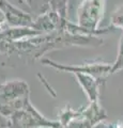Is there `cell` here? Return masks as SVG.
Returning a JSON list of instances; mask_svg holds the SVG:
<instances>
[{
  "mask_svg": "<svg viewBox=\"0 0 123 128\" xmlns=\"http://www.w3.org/2000/svg\"><path fill=\"white\" fill-rule=\"evenodd\" d=\"M104 0H82L78 9V22L82 27L92 28L97 24Z\"/></svg>",
  "mask_w": 123,
  "mask_h": 128,
  "instance_id": "cell-1",
  "label": "cell"
},
{
  "mask_svg": "<svg viewBox=\"0 0 123 128\" xmlns=\"http://www.w3.org/2000/svg\"><path fill=\"white\" fill-rule=\"evenodd\" d=\"M0 11L3 12L7 20L12 25L27 26L33 22L29 14L17 9L16 6L11 4L8 0H0Z\"/></svg>",
  "mask_w": 123,
  "mask_h": 128,
  "instance_id": "cell-2",
  "label": "cell"
},
{
  "mask_svg": "<svg viewBox=\"0 0 123 128\" xmlns=\"http://www.w3.org/2000/svg\"><path fill=\"white\" fill-rule=\"evenodd\" d=\"M69 0H48V3L50 6V10L58 13L62 18L65 17L66 14V6Z\"/></svg>",
  "mask_w": 123,
  "mask_h": 128,
  "instance_id": "cell-3",
  "label": "cell"
},
{
  "mask_svg": "<svg viewBox=\"0 0 123 128\" xmlns=\"http://www.w3.org/2000/svg\"><path fill=\"white\" fill-rule=\"evenodd\" d=\"M7 20V17H6V15L3 14V12L2 11H0V26L2 25L3 22H5Z\"/></svg>",
  "mask_w": 123,
  "mask_h": 128,
  "instance_id": "cell-4",
  "label": "cell"
}]
</instances>
